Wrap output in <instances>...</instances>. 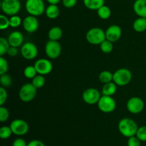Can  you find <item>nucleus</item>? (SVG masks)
<instances>
[{
    "label": "nucleus",
    "mask_w": 146,
    "mask_h": 146,
    "mask_svg": "<svg viewBox=\"0 0 146 146\" xmlns=\"http://www.w3.org/2000/svg\"><path fill=\"white\" fill-rule=\"evenodd\" d=\"M8 97L7 91H6L5 88L3 86L0 87V106H3L6 103Z\"/></svg>",
    "instance_id": "36"
},
{
    "label": "nucleus",
    "mask_w": 146,
    "mask_h": 146,
    "mask_svg": "<svg viewBox=\"0 0 146 146\" xmlns=\"http://www.w3.org/2000/svg\"><path fill=\"white\" fill-rule=\"evenodd\" d=\"M127 144H128V146H141V141L137 138L136 135H134V136L128 138Z\"/></svg>",
    "instance_id": "37"
},
{
    "label": "nucleus",
    "mask_w": 146,
    "mask_h": 146,
    "mask_svg": "<svg viewBox=\"0 0 146 146\" xmlns=\"http://www.w3.org/2000/svg\"><path fill=\"white\" fill-rule=\"evenodd\" d=\"M37 88L32 83H27L21 87L19 93L20 100L24 103L31 102L36 96Z\"/></svg>",
    "instance_id": "5"
},
{
    "label": "nucleus",
    "mask_w": 146,
    "mask_h": 146,
    "mask_svg": "<svg viewBox=\"0 0 146 146\" xmlns=\"http://www.w3.org/2000/svg\"><path fill=\"white\" fill-rule=\"evenodd\" d=\"M0 83H1V86L7 88V87L10 86L11 85V84H12V78L8 74H2L0 76Z\"/></svg>",
    "instance_id": "30"
},
{
    "label": "nucleus",
    "mask_w": 146,
    "mask_h": 146,
    "mask_svg": "<svg viewBox=\"0 0 146 146\" xmlns=\"http://www.w3.org/2000/svg\"><path fill=\"white\" fill-rule=\"evenodd\" d=\"M9 21H10V27H12V28H17V27H19L21 24V23L23 22L21 21V19L20 18L19 16L14 15L11 16L9 18Z\"/></svg>",
    "instance_id": "33"
},
{
    "label": "nucleus",
    "mask_w": 146,
    "mask_h": 146,
    "mask_svg": "<svg viewBox=\"0 0 146 146\" xmlns=\"http://www.w3.org/2000/svg\"><path fill=\"white\" fill-rule=\"evenodd\" d=\"M27 146H46L45 144L42 142V141H39V140H32L30 141Z\"/></svg>",
    "instance_id": "40"
},
{
    "label": "nucleus",
    "mask_w": 146,
    "mask_h": 146,
    "mask_svg": "<svg viewBox=\"0 0 146 146\" xmlns=\"http://www.w3.org/2000/svg\"><path fill=\"white\" fill-rule=\"evenodd\" d=\"M22 24L24 30L29 34H32L36 31L39 26V23L36 17L32 15L25 17L23 20Z\"/></svg>",
    "instance_id": "14"
},
{
    "label": "nucleus",
    "mask_w": 146,
    "mask_h": 146,
    "mask_svg": "<svg viewBox=\"0 0 146 146\" xmlns=\"http://www.w3.org/2000/svg\"><path fill=\"white\" fill-rule=\"evenodd\" d=\"M13 134L10 126H2L0 128V138L3 140L8 139Z\"/></svg>",
    "instance_id": "29"
},
{
    "label": "nucleus",
    "mask_w": 146,
    "mask_h": 146,
    "mask_svg": "<svg viewBox=\"0 0 146 146\" xmlns=\"http://www.w3.org/2000/svg\"><path fill=\"white\" fill-rule=\"evenodd\" d=\"M117 91V85L114 82H109L105 84L102 88V94L104 96H112Z\"/></svg>",
    "instance_id": "20"
},
{
    "label": "nucleus",
    "mask_w": 146,
    "mask_h": 146,
    "mask_svg": "<svg viewBox=\"0 0 146 146\" xmlns=\"http://www.w3.org/2000/svg\"><path fill=\"white\" fill-rule=\"evenodd\" d=\"M63 36V30L59 27H54L48 32V38L51 41H58Z\"/></svg>",
    "instance_id": "18"
},
{
    "label": "nucleus",
    "mask_w": 146,
    "mask_h": 146,
    "mask_svg": "<svg viewBox=\"0 0 146 146\" xmlns=\"http://www.w3.org/2000/svg\"><path fill=\"white\" fill-rule=\"evenodd\" d=\"M135 135L141 142H146V125L139 127Z\"/></svg>",
    "instance_id": "32"
},
{
    "label": "nucleus",
    "mask_w": 146,
    "mask_h": 146,
    "mask_svg": "<svg viewBox=\"0 0 146 146\" xmlns=\"http://www.w3.org/2000/svg\"><path fill=\"white\" fill-rule=\"evenodd\" d=\"M10 128L13 134L18 136H22L29 132V124L22 119H15L10 123Z\"/></svg>",
    "instance_id": "9"
},
{
    "label": "nucleus",
    "mask_w": 146,
    "mask_h": 146,
    "mask_svg": "<svg viewBox=\"0 0 146 146\" xmlns=\"http://www.w3.org/2000/svg\"><path fill=\"white\" fill-rule=\"evenodd\" d=\"M32 84L36 88H41L45 85L46 79L43 75H36L34 78H32Z\"/></svg>",
    "instance_id": "26"
},
{
    "label": "nucleus",
    "mask_w": 146,
    "mask_h": 146,
    "mask_svg": "<svg viewBox=\"0 0 146 146\" xmlns=\"http://www.w3.org/2000/svg\"><path fill=\"white\" fill-rule=\"evenodd\" d=\"M100 81L103 84H107V83L111 82L113 81V74L109 71H103L100 73L99 74Z\"/></svg>",
    "instance_id": "24"
},
{
    "label": "nucleus",
    "mask_w": 146,
    "mask_h": 146,
    "mask_svg": "<svg viewBox=\"0 0 146 146\" xmlns=\"http://www.w3.org/2000/svg\"><path fill=\"white\" fill-rule=\"evenodd\" d=\"M133 11L139 17L146 18V0H135L133 4Z\"/></svg>",
    "instance_id": "17"
},
{
    "label": "nucleus",
    "mask_w": 146,
    "mask_h": 146,
    "mask_svg": "<svg viewBox=\"0 0 146 146\" xmlns=\"http://www.w3.org/2000/svg\"><path fill=\"white\" fill-rule=\"evenodd\" d=\"M105 0H84V4L87 9L91 10H98L104 5Z\"/></svg>",
    "instance_id": "21"
},
{
    "label": "nucleus",
    "mask_w": 146,
    "mask_h": 146,
    "mask_svg": "<svg viewBox=\"0 0 146 146\" xmlns=\"http://www.w3.org/2000/svg\"><path fill=\"white\" fill-rule=\"evenodd\" d=\"M86 38L89 44L92 45H100L106 38V32L99 27H94L88 31Z\"/></svg>",
    "instance_id": "3"
},
{
    "label": "nucleus",
    "mask_w": 146,
    "mask_h": 146,
    "mask_svg": "<svg viewBox=\"0 0 146 146\" xmlns=\"http://www.w3.org/2000/svg\"><path fill=\"white\" fill-rule=\"evenodd\" d=\"M9 68V64L7 60L3 56L0 58V75L7 74Z\"/></svg>",
    "instance_id": "34"
},
{
    "label": "nucleus",
    "mask_w": 146,
    "mask_h": 146,
    "mask_svg": "<svg viewBox=\"0 0 146 146\" xmlns=\"http://www.w3.org/2000/svg\"><path fill=\"white\" fill-rule=\"evenodd\" d=\"M9 112L5 107L1 106L0 107V121L1 123L5 122L9 119Z\"/></svg>",
    "instance_id": "35"
},
{
    "label": "nucleus",
    "mask_w": 146,
    "mask_h": 146,
    "mask_svg": "<svg viewBox=\"0 0 146 146\" xmlns=\"http://www.w3.org/2000/svg\"><path fill=\"white\" fill-rule=\"evenodd\" d=\"M61 51H62L61 46L58 41L49 40L46 44L45 53L47 56L51 59L58 58L61 55Z\"/></svg>",
    "instance_id": "8"
},
{
    "label": "nucleus",
    "mask_w": 146,
    "mask_h": 146,
    "mask_svg": "<svg viewBox=\"0 0 146 146\" xmlns=\"http://www.w3.org/2000/svg\"><path fill=\"white\" fill-rule=\"evenodd\" d=\"M97 104L100 111L105 113H112L116 108V103L115 99L112 96H109L103 95Z\"/></svg>",
    "instance_id": "7"
},
{
    "label": "nucleus",
    "mask_w": 146,
    "mask_h": 146,
    "mask_svg": "<svg viewBox=\"0 0 146 146\" xmlns=\"http://www.w3.org/2000/svg\"><path fill=\"white\" fill-rule=\"evenodd\" d=\"M25 8L30 15L34 17L42 15L46 11L44 0H27Z\"/></svg>",
    "instance_id": "2"
},
{
    "label": "nucleus",
    "mask_w": 146,
    "mask_h": 146,
    "mask_svg": "<svg viewBox=\"0 0 146 146\" xmlns=\"http://www.w3.org/2000/svg\"><path fill=\"white\" fill-rule=\"evenodd\" d=\"M21 54L25 59L32 60L38 55V48L32 42H27L21 48Z\"/></svg>",
    "instance_id": "12"
},
{
    "label": "nucleus",
    "mask_w": 146,
    "mask_h": 146,
    "mask_svg": "<svg viewBox=\"0 0 146 146\" xmlns=\"http://www.w3.org/2000/svg\"><path fill=\"white\" fill-rule=\"evenodd\" d=\"M132 79V73L129 69L121 68L115 71L113 74V81L119 86L128 85Z\"/></svg>",
    "instance_id": "4"
},
{
    "label": "nucleus",
    "mask_w": 146,
    "mask_h": 146,
    "mask_svg": "<svg viewBox=\"0 0 146 146\" xmlns=\"http://www.w3.org/2000/svg\"><path fill=\"white\" fill-rule=\"evenodd\" d=\"M10 47V44L9 43L8 39L1 37L0 38V55L3 56L5 54H7L9 48Z\"/></svg>",
    "instance_id": "27"
},
{
    "label": "nucleus",
    "mask_w": 146,
    "mask_h": 146,
    "mask_svg": "<svg viewBox=\"0 0 146 146\" xmlns=\"http://www.w3.org/2000/svg\"><path fill=\"white\" fill-rule=\"evenodd\" d=\"M101 94L94 88H89L85 90L82 94V98L86 104L88 105H94L98 104L101 98Z\"/></svg>",
    "instance_id": "11"
},
{
    "label": "nucleus",
    "mask_w": 146,
    "mask_h": 146,
    "mask_svg": "<svg viewBox=\"0 0 146 146\" xmlns=\"http://www.w3.org/2000/svg\"><path fill=\"white\" fill-rule=\"evenodd\" d=\"M7 54H9V56H10L14 57L17 55L18 54V50H17V47H13V46H10L9 48L8 51H7Z\"/></svg>",
    "instance_id": "41"
},
{
    "label": "nucleus",
    "mask_w": 146,
    "mask_h": 146,
    "mask_svg": "<svg viewBox=\"0 0 146 146\" xmlns=\"http://www.w3.org/2000/svg\"><path fill=\"white\" fill-rule=\"evenodd\" d=\"M97 13H98V15L101 19H108V18H110L111 15V9L108 7V6L104 5L101 7H100L98 10H97Z\"/></svg>",
    "instance_id": "23"
},
{
    "label": "nucleus",
    "mask_w": 146,
    "mask_h": 146,
    "mask_svg": "<svg viewBox=\"0 0 146 146\" xmlns=\"http://www.w3.org/2000/svg\"><path fill=\"white\" fill-rule=\"evenodd\" d=\"M27 142L25 141V140H24L23 138H16L14 141H13L12 146H27Z\"/></svg>",
    "instance_id": "39"
},
{
    "label": "nucleus",
    "mask_w": 146,
    "mask_h": 146,
    "mask_svg": "<svg viewBox=\"0 0 146 146\" xmlns=\"http://www.w3.org/2000/svg\"><path fill=\"white\" fill-rule=\"evenodd\" d=\"M1 9L6 15H17L21 9V3L19 0H2Z\"/></svg>",
    "instance_id": "6"
},
{
    "label": "nucleus",
    "mask_w": 146,
    "mask_h": 146,
    "mask_svg": "<svg viewBox=\"0 0 146 146\" xmlns=\"http://www.w3.org/2000/svg\"><path fill=\"white\" fill-rule=\"evenodd\" d=\"M10 27L9 19L4 14L0 15V29L5 30Z\"/></svg>",
    "instance_id": "31"
},
{
    "label": "nucleus",
    "mask_w": 146,
    "mask_h": 146,
    "mask_svg": "<svg viewBox=\"0 0 146 146\" xmlns=\"http://www.w3.org/2000/svg\"><path fill=\"white\" fill-rule=\"evenodd\" d=\"M8 41L10 46L18 47L21 46L24 42V36L22 33L19 31H14L11 32L8 36Z\"/></svg>",
    "instance_id": "16"
},
{
    "label": "nucleus",
    "mask_w": 146,
    "mask_h": 146,
    "mask_svg": "<svg viewBox=\"0 0 146 146\" xmlns=\"http://www.w3.org/2000/svg\"><path fill=\"white\" fill-rule=\"evenodd\" d=\"M45 13L48 19H55L59 15L60 10L56 4H49L46 9Z\"/></svg>",
    "instance_id": "19"
},
{
    "label": "nucleus",
    "mask_w": 146,
    "mask_h": 146,
    "mask_svg": "<svg viewBox=\"0 0 146 146\" xmlns=\"http://www.w3.org/2000/svg\"><path fill=\"white\" fill-rule=\"evenodd\" d=\"M37 71L34 66H28L24 70V75L27 78H34L36 76Z\"/></svg>",
    "instance_id": "28"
},
{
    "label": "nucleus",
    "mask_w": 146,
    "mask_h": 146,
    "mask_svg": "<svg viewBox=\"0 0 146 146\" xmlns=\"http://www.w3.org/2000/svg\"><path fill=\"white\" fill-rule=\"evenodd\" d=\"M63 5L66 8H73L76 4L77 0H62Z\"/></svg>",
    "instance_id": "38"
},
{
    "label": "nucleus",
    "mask_w": 146,
    "mask_h": 146,
    "mask_svg": "<svg viewBox=\"0 0 146 146\" xmlns=\"http://www.w3.org/2000/svg\"><path fill=\"white\" fill-rule=\"evenodd\" d=\"M133 29L137 32H143L146 30V18L145 17H138L134 21L133 24Z\"/></svg>",
    "instance_id": "22"
},
{
    "label": "nucleus",
    "mask_w": 146,
    "mask_h": 146,
    "mask_svg": "<svg viewBox=\"0 0 146 146\" xmlns=\"http://www.w3.org/2000/svg\"><path fill=\"white\" fill-rule=\"evenodd\" d=\"M50 4H57L61 1V0H46Z\"/></svg>",
    "instance_id": "42"
},
{
    "label": "nucleus",
    "mask_w": 146,
    "mask_h": 146,
    "mask_svg": "<svg viewBox=\"0 0 146 146\" xmlns=\"http://www.w3.org/2000/svg\"><path fill=\"white\" fill-rule=\"evenodd\" d=\"M34 67L36 70L37 74L43 76L48 75L53 70L52 63L46 58H40L37 60L34 64Z\"/></svg>",
    "instance_id": "13"
},
{
    "label": "nucleus",
    "mask_w": 146,
    "mask_h": 146,
    "mask_svg": "<svg viewBox=\"0 0 146 146\" xmlns=\"http://www.w3.org/2000/svg\"><path fill=\"white\" fill-rule=\"evenodd\" d=\"M100 48L102 52L105 54H109L113 49V42L106 39L100 44Z\"/></svg>",
    "instance_id": "25"
},
{
    "label": "nucleus",
    "mask_w": 146,
    "mask_h": 146,
    "mask_svg": "<svg viewBox=\"0 0 146 146\" xmlns=\"http://www.w3.org/2000/svg\"><path fill=\"white\" fill-rule=\"evenodd\" d=\"M128 111L132 114H138L142 112L145 107V104L142 98L134 96L130 98L126 104Z\"/></svg>",
    "instance_id": "10"
},
{
    "label": "nucleus",
    "mask_w": 146,
    "mask_h": 146,
    "mask_svg": "<svg viewBox=\"0 0 146 146\" xmlns=\"http://www.w3.org/2000/svg\"><path fill=\"white\" fill-rule=\"evenodd\" d=\"M105 32L106 39L113 43L118 41L122 35L121 28L118 25H115V24L110 26Z\"/></svg>",
    "instance_id": "15"
},
{
    "label": "nucleus",
    "mask_w": 146,
    "mask_h": 146,
    "mask_svg": "<svg viewBox=\"0 0 146 146\" xmlns=\"http://www.w3.org/2000/svg\"><path fill=\"white\" fill-rule=\"evenodd\" d=\"M138 128L139 127L138 126L136 122L129 118H122L118 125L120 133L126 138H130L136 135Z\"/></svg>",
    "instance_id": "1"
}]
</instances>
